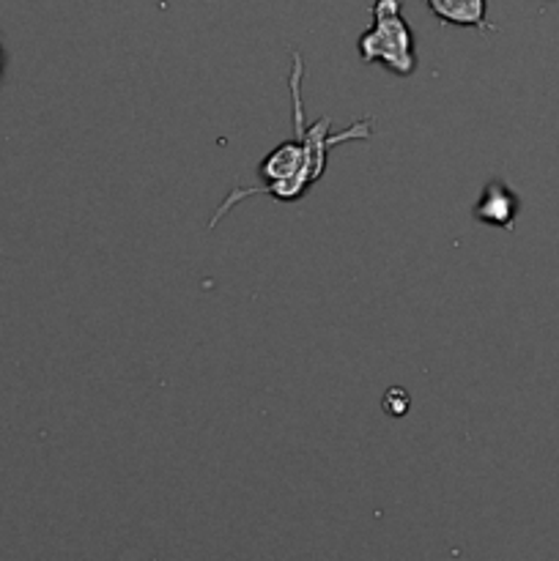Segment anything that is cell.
I'll list each match as a JSON object with an SVG mask.
<instances>
[{"label": "cell", "instance_id": "6da1fadb", "mask_svg": "<svg viewBox=\"0 0 559 561\" xmlns=\"http://www.w3.org/2000/svg\"><path fill=\"white\" fill-rule=\"evenodd\" d=\"M400 0H376L373 3V28L357 42L365 63H382L395 78H411L417 69L415 34L400 17Z\"/></svg>", "mask_w": 559, "mask_h": 561}, {"label": "cell", "instance_id": "7a4b0ae2", "mask_svg": "<svg viewBox=\"0 0 559 561\" xmlns=\"http://www.w3.org/2000/svg\"><path fill=\"white\" fill-rule=\"evenodd\" d=\"M521 211V198L502 182V178H491V182L482 187L480 200L475 203L471 214L482 225L499 227V231H515V217Z\"/></svg>", "mask_w": 559, "mask_h": 561}, {"label": "cell", "instance_id": "3957f363", "mask_svg": "<svg viewBox=\"0 0 559 561\" xmlns=\"http://www.w3.org/2000/svg\"><path fill=\"white\" fill-rule=\"evenodd\" d=\"M426 7L444 25L475 28L480 34H493L497 31L488 23V0H426Z\"/></svg>", "mask_w": 559, "mask_h": 561}, {"label": "cell", "instance_id": "277c9868", "mask_svg": "<svg viewBox=\"0 0 559 561\" xmlns=\"http://www.w3.org/2000/svg\"><path fill=\"white\" fill-rule=\"evenodd\" d=\"M382 408L389 413V417H395V419L406 417V413H409V408H411L409 391H406L404 386H393V389H387V395L382 397Z\"/></svg>", "mask_w": 559, "mask_h": 561}]
</instances>
